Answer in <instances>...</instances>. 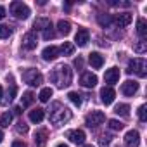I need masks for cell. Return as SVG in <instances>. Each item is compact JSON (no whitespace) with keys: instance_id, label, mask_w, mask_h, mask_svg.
I'll use <instances>...</instances> for the list:
<instances>
[{"instance_id":"f1b7e54d","label":"cell","mask_w":147,"mask_h":147,"mask_svg":"<svg viewBox=\"0 0 147 147\" xmlns=\"http://www.w3.org/2000/svg\"><path fill=\"white\" fill-rule=\"evenodd\" d=\"M11 123H12V113H9V111H7V113H4V114H2V118H0V125H2L4 128H7Z\"/></svg>"},{"instance_id":"d6986e66","label":"cell","mask_w":147,"mask_h":147,"mask_svg":"<svg viewBox=\"0 0 147 147\" xmlns=\"http://www.w3.org/2000/svg\"><path fill=\"white\" fill-rule=\"evenodd\" d=\"M50 24H52L50 19H47V18H38V19L33 23V28H35V31H43V30H47Z\"/></svg>"},{"instance_id":"e0dca14e","label":"cell","mask_w":147,"mask_h":147,"mask_svg":"<svg viewBox=\"0 0 147 147\" xmlns=\"http://www.w3.org/2000/svg\"><path fill=\"white\" fill-rule=\"evenodd\" d=\"M43 118H45V111L42 107H35L30 111V121L31 123H42Z\"/></svg>"},{"instance_id":"e575fe53","label":"cell","mask_w":147,"mask_h":147,"mask_svg":"<svg viewBox=\"0 0 147 147\" xmlns=\"http://www.w3.org/2000/svg\"><path fill=\"white\" fill-rule=\"evenodd\" d=\"M133 49H135V52H137V54H144L147 47H145V42H144V40H138V43H137Z\"/></svg>"},{"instance_id":"6da1fadb","label":"cell","mask_w":147,"mask_h":147,"mask_svg":"<svg viewBox=\"0 0 147 147\" xmlns=\"http://www.w3.org/2000/svg\"><path fill=\"white\" fill-rule=\"evenodd\" d=\"M50 80L59 87V88H66L71 85V80H73V71L69 66L66 64H59L55 69H52L50 73Z\"/></svg>"},{"instance_id":"ab89813d","label":"cell","mask_w":147,"mask_h":147,"mask_svg":"<svg viewBox=\"0 0 147 147\" xmlns=\"http://www.w3.org/2000/svg\"><path fill=\"white\" fill-rule=\"evenodd\" d=\"M4 18H5V7L0 5V19H4Z\"/></svg>"},{"instance_id":"1f68e13d","label":"cell","mask_w":147,"mask_h":147,"mask_svg":"<svg viewBox=\"0 0 147 147\" xmlns=\"http://www.w3.org/2000/svg\"><path fill=\"white\" fill-rule=\"evenodd\" d=\"M123 123L121 121H118V119H109V128L111 130H114V131H119V130H123Z\"/></svg>"},{"instance_id":"f6af8a7d","label":"cell","mask_w":147,"mask_h":147,"mask_svg":"<svg viewBox=\"0 0 147 147\" xmlns=\"http://www.w3.org/2000/svg\"><path fill=\"white\" fill-rule=\"evenodd\" d=\"M83 147H94V145H83Z\"/></svg>"},{"instance_id":"cb8c5ba5","label":"cell","mask_w":147,"mask_h":147,"mask_svg":"<svg viewBox=\"0 0 147 147\" xmlns=\"http://www.w3.org/2000/svg\"><path fill=\"white\" fill-rule=\"evenodd\" d=\"M52 95H54V90H52L50 87H45V88H42V90H40V94H38V99H40L42 102H49Z\"/></svg>"},{"instance_id":"8992f818","label":"cell","mask_w":147,"mask_h":147,"mask_svg":"<svg viewBox=\"0 0 147 147\" xmlns=\"http://www.w3.org/2000/svg\"><path fill=\"white\" fill-rule=\"evenodd\" d=\"M106 121V114L102 111H92L85 116V125L90 128H97L99 125H102Z\"/></svg>"},{"instance_id":"4316f807","label":"cell","mask_w":147,"mask_h":147,"mask_svg":"<svg viewBox=\"0 0 147 147\" xmlns=\"http://www.w3.org/2000/svg\"><path fill=\"white\" fill-rule=\"evenodd\" d=\"M16 94H18V87H16V85H11V88L7 90V95H5V99H4L2 102H4V104H11V102L14 100Z\"/></svg>"},{"instance_id":"ee69618b","label":"cell","mask_w":147,"mask_h":147,"mask_svg":"<svg viewBox=\"0 0 147 147\" xmlns=\"http://www.w3.org/2000/svg\"><path fill=\"white\" fill-rule=\"evenodd\" d=\"M55 147H67L66 144H59V145H55Z\"/></svg>"},{"instance_id":"ffe728a7","label":"cell","mask_w":147,"mask_h":147,"mask_svg":"<svg viewBox=\"0 0 147 147\" xmlns=\"http://www.w3.org/2000/svg\"><path fill=\"white\" fill-rule=\"evenodd\" d=\"M97 23H99L102 28H109V26L114 23V19H113L111 14H99V16H97Z\"/></svg>"},{"instance_id":"5bb4252c","label":"cell","mask_w":147,"mask_h":147,"mask_svg":"<svg viewBox=\"0 0 147 147\" xmlns=\"http://www.w3.org/2000/svg\"><path fill=\"white\" fill-rule=\"evenodd\" d=\"M80 83L85 88H94L97 85V76L94 75V73H83L82 78H80Z\"/></svg>"},{"instance_id":"9a60e30c","label":"cell","mask_w":147,"mask_h":147,"mask_svg":"<svg viewBox=\"0 0 147 147\" xmlns=\"http://www.w3.org/2000/svg\"><path fill=\"white\" fill-rule=\"evenodd\" d=\"M42 57H43V61H54V59H57V57H59V49H57V47H54V45H49V47H45V49H43Z\"/></svg>"},{"instance_id":"60d3db41","label":"cell","mask_w":147,"mask_h":147,"mask_svg":"<svg viewBox=\"0 0 147 147\" xmlns=\"http://www.w3.org/2000/svg\"><path fill=\"white\" fill-rule=\"evenodd\" d=\"M21 113H23V111H21V107H14V114H18V116H19Z\"/></svg>"},{"instance_id":"7402d4cb","label":"cell","mask_w":147,"mask_h":147,"mask_svg":"<svg viewBox=\"0 0 147 147\" xmlns=\"http://www.w3.org/2000/svg\"><path fill=\"white\" fill-rule=\"evenodd\" d=\"M57 31L61 33V35H69L71 33V23L69 21H64V19H61L59 23H57Z\"/></svg>"},{"instance_id":"7c38bea8","label":"cell","mask_w":147,"mask_h":147,"mask_svg":"<svg viewBox=\"0 0 147 147\" xmlns=\"http://www.w3.org/2000/svg\"><path fill=\"white\" fill-rule=\"evenodd\" d=\"M137 90H138V83L133 80H128V82H125L123 85H121V94L123 95H126V97H133L135 94H137Z\"/></svg>"},{"instance_id":"83f0119b","label":"cell","mask_w":147,"mask_h":147,"mask_svg":"<svg viewBox=\"0 0 147 147\" xmlns=\"http://www.w3.org/2000/svg\"><path fill=\"white\" fill-rule=\"evenodd\" d=\"M67 99H69L73 104H75L76 107L82 106V95H80L78 92H69V94H67Z\"/></svg>"},{"instance_id":"52a82bcc","label":"cell","mask_w":147,"mask_h":147,"mask_svg":"<svg viewBox=\"0 0 147 147\" xmlns=\"http://www.w3.org/2000/svg\"><path fill=\"white\" fill-rule=\"evenodd\" d=\"M36 45H38V36H36V33H35V31H28V33L23 36V47H24L26 50H33V49H36Z\"/></svg>"},{"instance_id":"9c48e42d","label":"cell","mask_w":147,"mask_h":147,"mask_svg":"<svg viewBox=\"0 0 147 147\" xmlns=\"http://www.w3.org/2000/svg\"><path fill=\"white\" fill-rule=\"evenodd\" d=\"M66 137L73 142V144H76V145H83L85 144V131L83 130H69L66 133Z\"/></svg>"},{"instance_id":"8d00e7d4","label":"cell","mask_w":147,"mask_h":147,"mask_svg":"<svg viewBox=\"0 0 147 147\" xmlns=\"http://www.w3.org/2000/svg\"><path fill=\"white\" fill-rule=\"evenodd\" d=\"M99 142H100V145H102V147L109 145V142H111V135H106V133H102V135H100V140H99Z\"/></svg>"},{"instance_id":"f546056e","label":"cell","mask_w":147,"mask_h":147,"mask_svg":"<svg viewBox=\"0 0 147 147\" xmlns=\"http://www.w3.org/2000/svg\"><path fill=\"white\" fill-rule=\"evenodd\" d=\"M33 100H35L33 92H24V94H23V106H24V107L31 106V104H33Z\"/></svg>"},{"instance_id":"d6a6232c","label":"cell","mask_w":147,"mask_h":147,"mask_svg":"<svg viewBox=\"0 0 147 147\" xmlns=\"http://www.w3.org/2000/svg\"><path fill=\"white\" fill-rule=\"evenodd\" d=\"M54 36H55V33H54V28H52V24H50L47 30H43V40H47V42H49V40H52Z\"/></svg>"},{"instance_id":"b9f144b4","label":"cell","mask_w":147,"mask_h":147,"mask_svg":"<svg viewBox=\"0 0 147 147\" xmlns=\"http://www.w3.org/2000/svg\"><path fill=\"white\" fill-rule=\"evenodd\" d=\"M4 97V88H2V85H0V99Z\"/></svg>"},{"instance_id":"d590c367","label":"cell","mask_w":147,"mask_h":147,"mask_svg":"<svg viewBox=\"0 0 147 147\" xmlns=\"http://www.w3.org/2000/svg\"><path fill=\"white\" fill-rule=\"evenodd\" d=\"M16 131H18V133H28V125H26L24 121H19V123L16 125Z\"/></svg>"},{"instance_id":"277c9868","label":"cell","mask_w":147,"mask_h":147,"mask_svg":"<svg viewBox=\"0 0 147 147\" xmlns=\"http://www.w3.org/2000/svg\"><path fill=\"white\" fill-rule=\"evenodd\" d=\"M23 80L24 83H28L30 87H40L42 82H43V76H42V73L35 67H28L23 71Z\"/></svg>"},{"instance_id":"d4e9b609","label":"cell","mask_w":147,"mask_h":147,"mask_svg":"<svg viewBox=\"0 0 147 147\" xmlns=\"http://www.w3.org/2000/svg\"><path fill=\"white\" fill-rule=\"evenodd\" d=\"M73 52H75V45L71 42H64L59 49V54H62V55H73Z\"/></svg>"},{"instance_id":"5b68a950","label":"cell","mask_w":147,"mask_h":147,"mask_svg":"<svg viewBox=\"0 0 147 147\" xmlns=\"http://www.w3.org/2000/svg\"><path fill=\"white\" fill-rule=\"evenodd\" d=\"M11 14L16 18V19H28L30 18V7L26 5V4H23V2H12L11 4Z\"/></svg>"},{"instance_id":"f35d334b","label":"cell","mask_w":147,"mask_h":147,"mask_svg":"<svg viewBox=\"0 0 147 147\" xmlns=\"http://www.w3.org/2000/svg\"><path fill=\"white\" fill-rule=\"evenodd\" d=\"M12 147H26V144L21 140H16V142H12Z\"/></svg>"},{"instance_id":"74e56055","label":"cell","mask_w":147,"mask_h":147,"mask_svg":"<svg viewBox=\"0 0 147 147\" xmlns=\"http://www.w3.org/2000/svg\"><path fill=\"white\" fill-rule=\"evenodd\" d=\"M75 66H76V67H83V59H82L80 55L75 59Z\"/></svg>"},{"instance_id":"8fae6325","label":"cell","mask_w":147,"mask_h":147,"mask_svg":"<svg viewBox=\"0 0 147 147\" xmlns=\"http://www.w3.org/2000/svg\"><path fill=\"white\" fill-rule=\"evenodd\" d=\"M104 82L107 83V87H113L114 83L119 82V69L118 67H111L106 71V75H104Z\"/></svg>"},{"instance_id":"ba28073f","label":"cell","mask_w":147,"mask_h":147,"mask_svg":"<svg viewBox=\"0 0 147 147\" xmlns=\"http://www.w3.org/2000/svg\"><path fill=\"white\" fill-rule=\"evenodd\" d=\"M125 145L126 147H138L140 145V133L137 130H128L125 135Z\"/></svg>"},{"instance_id":"836d02e7","label":"cell","mask_w":147,"mask_h":147,"mask_svg":"<svg viewBox=\"0 0 147 147\" xmlns=\"http://www.w3.org/2000/svg\"><path fill=\"white\" fill-rule=\"evenodd\" d=\"M138 119L140 121H145L147 119V107H145V104H142L138 107Z\"/></svg>"},{"instance_id":"30bf717a","label":"cell","mask_w":147,"mask_h":147,"mask_svg":"<svg viewBox=\"0 0 147 147\" xmlns=\"http://www.w3.org/2000/svg\"><path fill=\"white\" fill-rule=\"evenodd\" d=\"M88 42H90V33H88V30H87V28H78V31H76V35H75V43H76L78 47H85Z\"/></svg>"},{"instance_id":"3957f363","label":"cell","mask_w":147,"mask_h":147,"mask_svg":"<svg viewBox=\"0 0 147 147\" xmlns=\"http://www.w3.org/2000/svg\"><path fill=\"white\" fill-rule=\"evenodd\" d=\"M126 73L128 75H137L140 78H144L147 75V62L144 57H135L128 62V67H126Z\"/></svg>"},{"instance_id":"2e32d148","label":"cell","mask_w":147,"mask_h":147,"mask_svg":"<svg viewBox=\"0 0 147 147\" xmlns=\"http://www.w3.org/2000/svg\"><path fill=\"white\" fill-rule=\"evenodd\" d=\"M88 62H90V66L94 69H100L104 66V55H100L99 52H92L88 55Z\"/></svg>"},{"instance_id":"4dcf8cb0","label":"cell","mask_w":147,"mask_h":147,"mask_svg":"<svg viewBox=\"0 0 147 147\" xmlns=\"http://www.w3.org/2000/svg\"><path fill=\"white\" fill-rule=\"evenodd\" d=\"M12 35V30L9 28V26H5V24H0V38L2 40H5V38H9Z\"/></svg>"},{"instance_id":"44dd1931","label":"cell","mask_w":147,"mask_h":147,"mask_svg":"<svg viewBox=\"0 0 147 147\" xmlns=\"http://www.w3.org/2000/svg\"><path fill=\"white\" fill-rule=\"evenodd\" d=\"M35 144H36V147H45V144H47V130H38L35 133Z\"/></svg>"},{"instance_id":"603a6c76","label":"cell","mask_w":147,"mask_h":147,"mask_svg":"<svg viewBox=\"0 0 147 147\" xmlns=\"http://www.w3.org/2000/svg\"><path fill=\"white\" fill-rule=\"evenodd\" d=\"M137 33H138V36H140L142 40H144L145 35H147V23H145L144 18H140V19L137 21Z\"/></svg>"},{"instance_id":"7a4b0ae2","label":"cell","mask_w":147,"mask_h":147,"mask_svg":"<svg viewBox=\"0 0 147 147\" xmlns=\"http://www.w3.org/2000/svg\"><path fill=\"white\" fill-rule=\"evenodd\" d=\"M49 119L55 126L62 125V123H66V121L71 119V111L67 107H64L61 102H54L52 107H50V111H49Z\"/></svg>"},{"instance_id":"ac0fdd59","label":"cell","mask_w":147,"mask_h":147,"mask_svg":"<svg viewBox=\"0 0 147 147\" xmlns=\"http://www.w3.org/2000/svg\"><path fill=\"white\" fill-rule=\"evenodd\" d=\"M114 23H116L119 28H125V26H128V24L131 23V14H128V12L118 14V16H116V19H114Z\"/></svg>"},{"instance_id":"4fadbf2b","label":"cell","mask_w":147,"mask_h":147,"mask_svg":"<svg viewBox=\"0 0 147 147\" xmlns=\"http://www.w3.org/2000/svg\"><path fill=\"white\" fill-rule=\"evenodd\" d=\"M114 97H116V92L113 90V87H104V88L100 90V100H102L106 106L113 104V102H114Z\"/></svg>"},{"instance_id":"7bdbcfd3","label":"cell","mask_w":147,"mask_h":147,"mask_svg":"<svg viewBox=\"0 0 147 147\" xmlns=\"http://www.w3.org/2000/svg\"><path fill=\"white\" fill-rule=\"evenodd\" d=\"M4 140V133H2V130H0V142Z\"/></svg>"},{"instance_id":"484cf974","label":"cell","mask_w":147,"mask_h":147,"mask_svg":"<svg viewBox=\"0 0 147 147\" xmlns=\"http://www.w3.org/2000/svg\"><path fill=\"white\" fill-rule=\"evenodd\" d=\"M114 113H116L118 116L126 118V116L130 114V106H128V104H118V106L114 107Z\"/></svg>"}]
</instances>
